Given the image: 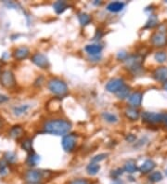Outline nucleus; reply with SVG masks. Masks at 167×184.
Segmentation results:
<instances>
[{
    "mask_svg": "<svg viewBox=\"0 0 167 184\" xmlns=\"http://www.w3.org/2000/svg\"><path fill=\"white\" fill-rule=\"evenodd\" d=\"M72 128V123L65 119H51L45 122L43 129L45 133H49L55 136H65L70 132Z\"/></svg>",
    "mask_w": 167,
    "mask_h": 184,
    "instance_id": "obj_1",
    "label": "nucleus"
},
{
    "mask_svg": "<svg viewBox=\"0 0 167 184\" xmlns=\"http://www.w3.org/2000/svg\"><path fill=\"white\" fill-rule=\"evenodd\" d=\"M48 87L51 93L57 96H64L68 93L67 84L58 78H52L48 82Z\"/></svg>",
    "mask_w": 167,
    "mask_h": 184,
    "instance_id": "obj_2",
    "label": "nucleus"
},
{
    "mask_svg": "<svg viewBox=\"0 0 167 184\" xmlns=\"http://www.w3.org/2000/svg\"><path fill=\"white\" fill-rule=\"evenodd\" d=\"M0 84L6 88H12L16 85L15 75L11 71H4L0 74Z\"/></svg>",
    "mask_w": 167,
    "mask_h": 184,
    "instance_id": "obj_3",
    "label": "nucleus"
},
{
    "mask_svg": "<svg viewBox=\"0 0 167 184\" xmlns=\"http://www.w3.org/2000/svg\"><path fill=\"white\" fill-rule=\"evenodd\" d=\"M142 120L148 124H159L165 121V116L159 113H151V112H144L141 116Z\"/></svg>",
    "mask_w": 167,
    "mask_h": 184,
    "instance_id": "obj_4",
    "label": "nucleus"
},
{
    "mask_svg": "<svg viewBox=\"0 0 167 184\" xmlns=\"http://www.w3.org/2000/svg\"><path fill=\"white\" fill-rule=\"evenodd\" d=\"M61 145L63 150L66 153H71L74 150L76 145V135L75 134H68L65 135L62 139Z\"/></svg>",
    "mask_w": 167,
    "mask_h": 184,
    "instance_id": "obj_5",
    "label": "nucleus"
},
{
    "mask_svg": "<svg viewBox=\"0 0 167 184\" xmlns=\"http://www.w3.org/2000/svg\"><path fill=\"white\" fill-rule=\"evenodd\" d=\"M126 67L132 71V72H137V70L141 69V64H142V58L138 55H133V56H128L127 59L125 60Z\"/></svg>",
    "mask_w": 167,
    "mask_h": 184,
    "instance_id": "obj_6",
    "label": "nucleus"
},
{
    "mask_svg": "<svg viewBox=\"0 0 167 184\" xmlns=\"http://www.w3.org/2000/svg\"><path fill=\"white\" fill-rule=\"evenodd\" d=\"M43 179V173L39 170L31 169L28 170L24 175V180L29 184L39 183Z\"/></svg>",
    "mask_w": 167,
    "mask_h": 184,
    "instance_id": "obj_7",
    "label": "nucleus"
},
{
    "mask_svg": "<svg viewBox=\"0 0 167 184\" xmlns=\"http://www.w3.org/2000/svg\"><path fill=\"white\" fill-rule=\"evenodd\" d=\"M32 61L39 68L41 69H49L50 66L49 61L48 57L42 53H35L32 57Z\"/></svg>",
    "mask_w": 167,
    "mask_h": 184,
    "instance_id": "obj_8",
    "label": "nucleus"
},
{
    "mask_svg": "<svg viewBox=\"0 0 167 184\" xmlns=\"http://www.w3.org/2000/svg\"><path fill=\"white\" fill-rule=\"evenodd\" d=\"M124 81L122 78H113L110 80L106 84V90L111 92V93H117L123 86H124Z\"/></svg>",
    "mask_w": 167,
    "mask_h": 184,
    "instance_id": "obj_9",
    "label": "nucleus"
},
{
    "mask_svg": "<svg viewBox=\"0 0 167 184\" xmlns=\"http://www.w3.org/2000/svg\"><path fill=\"white\" fill-rule=\"evenodd\" d=\"M151 44L157 48H163L167 45V36L164 32H157L151 36Z\"/></svg>",
    "mask_w": 167,
    "mask_h": 184,
    "instance_id": "obj_10",
    "label": "nucleus"
},
{
    "mask_svg": "<svg viewBox=\"0 0 167 184\" xmlns=\"http://www.w3.org/2000/svg\"><path fill=\"white\" fill-rule=\"evenodd\" d=\"M29 55H30V50L25 46L18 48L17 50H15V51L13 53V57L17 61H22L24 59H27Z\"/></svg>",
    "mask_w": 167,
    "mask_h": 184,
    "instance_id": "obj_11",
    "label": "nucleus"
},
{
    "mask_svg": "<svg viewBox=\"0 0 167 184\" xmlns=\"http://www.w3.org/2000/svg\"><path fill=\"white\" fill-rule=\"evenodd\" d=\"M153 78L159 82H167V67L162 66L153 72Z\"/></svg>",
    "mask_w": 167,
    "mask_h": 184,
    "instance_id": "obj_12",
    "label": "nucleus"
},
{
    "mask_svg": "<svg viewBox=\"0 0 167 184\" xmlns=\"http://www.w3.org/2000/svg\"><path fill=\"white\" fill-rule=\"evenodd\" d=\"M142 98H143V94L141 92H134L131 95H129L128 102L131 105V107L136 108V107L140 106L142 102Z\"/></svg>",
    "mask_w": 167,
    "mask_h": 184,
    "instance_id": "obj_13",
    "label": "nucleus"
},
{
    "mask_svg": "<svg viewBox=\"0 0 167 184\" xmlns=\"http://www.w3.org/2000/svg\"><path fill=\"white\" fill-rule=\"evenodd\" d=\"M125 4L123 2H120V1H115V2H111L110 4H108L107 6V10L110 12H113V13H117L120 12L123 9Z\"/></svg>",
    "mask_w": 167,
    "mask_h": 184,
    "instance_id": "obj_14",
    "label": "nucleus"
},
{
    "mask_svg": "<svg viewBox=\"0 0 167 184\" xmlns=\"http://www.w3.org/2000/svg\"><path fill=\"white\" fill-rule=\"evenodd\" d=\"M156 167V164L151 160V159H148L146 160L139 167V171L143 174H146V173H149L151 171H152L154 169V167Z\"/></svg>",
    "mask_w": 167,
    "mask_h": 184,
    "instance_id": "obj_15",
    "label": "nucleus"
},
{
    "mask_svg": "<svg viewBox=\"0 0 167 184\" xmlns=\"http://www.w3.org/2000/svg\"><path fill=\"white\" fill-rule=\"evenodd\" d=\"M124 115L125 116L131 120V121H137L139 117H140V114L138 112V110H137L136 108L134 107H129L125 110L124 112Z\"/></svg>",
    "mask_w": 167,
    "mask_h": 184,
    "instance_id": "obj_16",
    "label": "nucleus"
},
{
    "mask_svg": "<svg viewBox=\"0 0 167 184\" xmlns=\"http://www.w3.org/2000/svg\"><path fill=\"white\" fill-rule=\"evenodd\" d=\"M86 51L91 55V56H96L100 54V52L102 51V47L100 45H97V44H92V45H87L86 47Z\"/></svg>",
    "mask_w": 167,
    "mask_h": 184,
    "instance_id": "obj_17",
    "label": "nucleus"
},
{
    "mask_svg": "<svg viewBox=\"0 0 167 184\" xmlns=\"http://www.w3.org/2000/svg\"><path fill=\"white\" fill-rule=\"evenodd\" d=\"M23 134H24V130L21 125H14L13 127H11V129L9 131L10 137L13 139H16L21 138L23 136Z\"/></svg>",
    "mask_w": 167,
    "mask_h": 184,
    "instance_id": "obj_18",
    "label": "nucleus"
},
{
    "mask_svg": "<svg viewBox=\"0 0 167 184\" xmlns=\"http://www.w3.org/2000/svg\"><path fill=\"white\" fill-rule=\"evenodd\" d=\"M39 161H40V156L33 152V153H29V155L26 159V165L29 167H35L37 165V163Z\"/></svg>",
    "mask_w": 167,
    "mask_h": 184,
    "instance_id": "obj_19",
    "label": "nucleus"
},
{
    "mask_svg": "<svg viewBox=\"0 0 167 184\" xmlns=\"http://www.w3.org/2000/svg\"><path fill=\"white\" fill-rule=\"evenodd\" d=\"M67 7H68V5L64 1H56L55 3L53 4V8H54V10H55L57 14L63 13L66 10Z\"/></svg>",
    "mask_w": 167,
    "mask_h": 184,
    "instance_id": "obj_20",
    "label": "nucleus"
},
{
    "mask_svg": "<svg viewBox=\"0 0 167 184\" xmlns=\"http://www.w3.org/2000/svg\"><path fill=\"white\" fill-rule=\"evenodd\" d=\"M123 170H124L125 172H127V173H130V174L135 173V172L137 170L136 162H135L134 160H129V161H127V162L124 164Z\"/></svg>",
    "mask_w": 167,
    "mask_h": 184,
    "instance_id": "obj_21",
    "label": "nucleus"
},
{
    "mask_svg": "<svg viewBox=\"0 0 167 184\" xmlns=\"http://www.w3.org/2000/svg\"><path fill=\"white\" fill-rule=\"evenodd\" d=\"M78 20H79V22L82 26H86L87 25L88 23H90L91 21V16L87 13H85V12H81L78 14Z\"/></svg>",
    "mask_w": 167,
    "mask_h": 184,
    "instance_id": "obj_22",
    "label": "nucleus"
},
{
    "mask_svg": "<svg viewBox=\"0 0 167 184\" xmlns=\"http://www.w3.org/2000/svg\"><path fill=\"white\" fill-rule=\"evenodd\" d=\"M100 170V166L98 164H95V163H90L86 167V172L91 176L97 175Z\"/></svg>",
    "mask_w": 167,
    "mask_h": 184,
    "instance_id": "obj_23",
    "label": "nucleus"
},
{
    "mask_svg": "<svg viewBox=\"0 0 167 184\" xmlns=\"http://www.w3.org/2000/svg\"><path fill=\"white\" fill-rule=\"evenodd\" d=\"M129 93H130V87L124 85V86L116 93V96H117L119 99L123 100V99H126V98L129 97Z\"/></svg>",
    "mask_w": 167,
    "mask_h": 184,
    "instance_id": "obj_24",
    "label": "nucleus"
},
{
    "mask_svg": "<svg viewBox=\"0 0 167 184\" xmlns=\"http://www.w3.org/2000/svg\"><path fill=\"white\" fill-rule=\"evenodd\" d=\"M30 108V105L29 104H23V105H20V106H16L14 109H13V113L15 116H20L23 114H25Z\"/></svg>",
    "mask_w": 167,
    "mask_h": 184,
    "instance_id": "obj_25",
    "label": "nucleus"
},
{
    "mask_svg": "<svg viewBox=\"0 0 167 184\" xmlns=\"http://www.w3.org/2000/svg\"><path fill=\"white\" fill-rule=\"evenodd\" d=\"M102 118L108 123H111V124H115V123L118 122V117L111 114V113H109V112H105V113H102L101 115Z\"/></svg>",
    "mask_w": 167,
    "mask_h": 184,
    "instance_id": "obj_26",
    "label": "nucleus"
},
{
    "mask_svg": "<svg viewBox=\"0 0 167 184\" xmlns=\"http://www.w3.org/2000/svg\"><path fill=\"white\" fill-rule=\"evenodd\" d=\"M21 148L27 153H33V140L31 139H25L21 142Z\"/></svg>",
    "mask_w": 167,
    "mask_h": 184,
    "instance_id": "obj_27",
    "label": "nucleus"
},
{
    "mask_svg": "<svg viewBox=\"0 0 167 184\" xmlns=\"http://www.w3.org/2000/svg\"><path fill=\"white\" fill-rule=\"evenodd\" d=\"M156 25H158V17L156 15H151L145 25V28H153Z\"/></svg>",
    "mask_w": 167,
    "mask_h": 184,
    "instance_id": "obj_28",
    "label": "nucleus"
},
{
    "mask_svg": "<svg viewBox=\"0 0 167 184\" xmlns=\"http://www.w3.org/2000/svg\"><path fill=\"white\" fill-rule=\"evenodd\" d=\"M4 160H5L7 163H9V164L15 163V161L17 160V155H16V153H13V152H7V153L4 154Z\"/></svg>",
    "mask_w": 167,
    "mask_h": 184,
    "instance_id": "obj_29",
    "label": "nucleus"
},
{
    "mask_svg": "<svg viewBox=\"0 0 167 184\" xmlns=\"http://www.w3.org/2000/svg\"><path fill=\"white\" fill-rule=\"evenodd\" d=\"M149 180L151 182H159L163 180V174L160 171H155L152 172L150 176H149Z\"/></svg>",
    "mask_w": 167,
    "mask_h": 184,
    "instance_id": "obj_30",
    "label": "nucleus"
},
{
    "mask_svg": "<svg viewBox=\"0 0 167 184\" xmlns=\"http://www.w3.org/2000/svg\"><path fill=\"white\" fill-rule=\"evenodd\" d=\"M154 58H155L156 61L160 62V63H164L167 60V54L164 51H159L155 54Z\"/></svg>",
    "mask_w": 167,
    "mask_h": 184,
    "instance_id": "obj_31",
    "label": "nucleus"
},
{
    "mask_svg": "<svg viewBox=\"0 0 167 184\" xmlns=\"http://www.w3.org/2000/svg\"><path fill=\"white\" fill-rule=\"evenodd\" d=\"M108 156L107 153H100V154H97L95 155L92 159H91V163H95V164H99L100 162L103 161L104 159H106Z\"/></svg>",
    "mask_w": 167,
    "mask_h": 184,
    "instance_id": "obj_32",
    "label": "nucleus"
},
{
    "mask_svg": "<svg viewBox=\"0 0 167 184\" xmlns=\"http://www.w3.org/2000/svg\"><path fill=\"white\" fill-rule=\"evenodd\" d=\"M68 184H88V182L86 179H74L69 182Z\"/></svg>",
    "mask_w": 167,
    "mask_h": 184,
    "instance_id": "obj_33",
    "label": "nucleus"
},
{
    "mask_svg": "<svg viewBox=\"0 0 167 184\" xmlns=\"http://www.w3.org/2000/svg\"><path fill=\"white\" fill-rule=\"evenodd\" d=\"M127 57H128V54H127L125 51H123V50L120 51V52L117 54V59H118L119 61H124L126 59H127Z\"/></svg>",
    "mask_w": 167,
    "mask_h": 184,
    "instance_id": "obj_34",
    "label": "nucleus"
},
{
    "mask_svg": "<svg viewBox=\"0 0 167 184\" xmlns=\"http://www.w3.org/2000/svg\"><path fill=\"white\" fill-rule=\"evenodd\" d=\"M123 170L122 169V168H117L116 170H113L112 171V173H111V176H112V178H114V179H117L118 177H120L123 172Z\"/></svg>",
    "mask_w": 167,
    "mask_h": 184,
    "instance_id": "obj_35",
    "label": "nucleus"
},
{
    "mask_svg": "<svg viewBox=\"0 0 167 184\" xmlns=\"http://www.w3.org/2000/svg\"><path fill=\"white\" fill-rule=\"evenodd\" d=\"M7 165V163L4 159H0V174L6 171Z\"/></svg>",
    "mask_w": 167,
    "mask_h": 184,
    "instance_id": "obj_36",
    "label": "nucleus"
},
{
    "mask_svg": "<svg viewBox=\"0 0 167 184\" xmlns=\"http://www.w3.org/2000/svg\"><path fill=\"white\" fill-rule=\"evenodd\" d=\"M136 136L134 134H128L126 137H125V139L128 141V142H134L136 140Z\"/></svg>",
    "mask_w": 167,
    "mask_h": 184,
    "instance_id": "obj_37",
    "label": "nucleus"
},
{
    "mask_svg": "<svg viewBox=\"0 0 167 184\" xmlns=\"http://www.w3.org/2000/svg\"><path fill=\"white\" fill-rule=\"evenodd\" d=\"M8 100H9V98H8L7 96L0 94V104H1V103H4V102H7Z\"/></svg>",
    "mask_w": 167,
    "mask_h": 184,
    "instance_id": "obj_38",
    "label": "nucleus"
},
{
    "mask_svg": "<svg viewBox=\"0 0 167 184\" xmlns=\"http://www.w3.org/2000/svg\"><path fill=\"white\" fill-rule=\"evenodd\" d=\"M164 88H165V90H167V82H165V83L164 84Z\"/></svg>",
    "mask_w": 167,
    "mask_h": 184,
    "instance_id": "obj_39",
    "label": "nucleus"
},
{
    "mask_svg": "<svg viewBox=\"0 0 167 184\" xmlns=\"http://www.w3.org/2000/svg\"><path fill=\"white\" fill-rule=\"evenodd\" d=\"M94 4H95V5H100L101 2H94Z\"/></svg>",
    "mask_w": 167,
    "mask_h": 184,
    "instance_id": "obj_40",
    "label": "nucleus"
},
{
    "mask_svg": "<svg viewBox=\"0 0 167 184\" xmlns=\"http://www.w3.org/2000/svg\"><path fill=\"white\" fill-rule=\"evenodd\" d=\"M165 124H166V125H167V116H165Z\"/></svg>",
    "mask_w": 167,
    "mask_h": 184,
    "instance_id": "obj_41",
    "label": "nucleus"
},
{
    "mask_svg": "<svg viewBox=\"0 0 167 184\" xmlns=\"http://www.w3.org/2000/svg\"><path fill=\"white\" fill-rule=\"evenodd\" d=\"M165 173H166V175H167V169H166V172H165Z\"/></svg>",
    "mask_w": 167,
    "mask_h": 184,
    "instance_id": "obj_42",
    "label": "nucleus"
},
{
    "mask_svg": "<svg viewBox=\"0 0 167 184\" xmlns=\"http://www.w3.org/2000/svg\"><path fill=\"white\" fill-rule=\"evenodd\" d=\"M36 184H38V183H36Z\"/></svg>",
    "mask_w": 167,
    "mask_h": 184,
    "instance_id": "obj_43",
    "label": "nucleus"
}]
</instances>
